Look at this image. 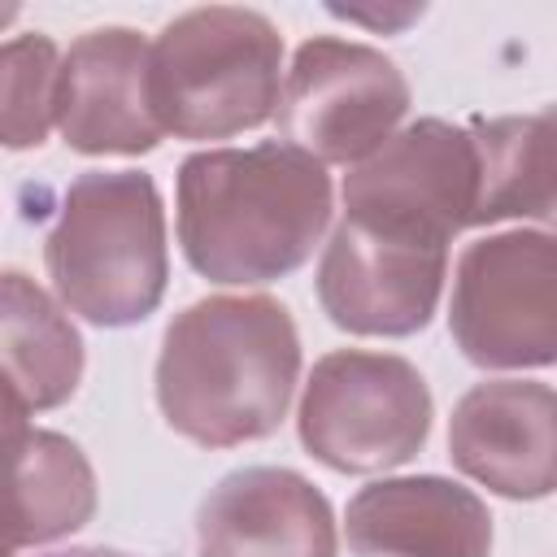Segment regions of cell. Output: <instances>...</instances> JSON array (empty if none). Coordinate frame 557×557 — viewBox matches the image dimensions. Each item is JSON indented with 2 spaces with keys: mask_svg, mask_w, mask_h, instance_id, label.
I'll use <instances>...</instances> for the list:
<instances>
[{
  "mask_svg": "<svg viewBox=\"0 0 557 557\" xmlns=\"http://www.w3.org/2000/svg\"><path fill=\"white\" fill-rule=\"evenodd\" d=\"M13 17H17V9H13V4H0V26H9Z\"/></svg>",
  "mask_w": 557,
  "mask_h": 557,
  "instance_id": "44dd1931",
  "label": "cell"
},
{
  "mask_svg": "<svg viewBox=\"0 0 557 557\" xmlns=\"http://www.w3.org/2000/svg\"><path fill=\"white\" fill-rule=\"evenodd\" d=\"M57 48L48 35H22L0 44V144L35 148L52 126Z\"/></svg>",
  "mask_w": 557,
  "mask_h": 557,
  "instance_id": "e0dca14e",
  "label": "cell"
},
{
  "mask_svg": "<svg viewBox=\"0 0 557 557\" xmlns=\"http://www.w3.org/2000/svg\"><path fill=\"white\" fill-rule=\"evenodd\" d=\"M278 131L287 148L322 161H366L409 109V83L379 48L348 39L300 44L278 87Z\"/></svg>",
  "mask_w": 557,
  "mask_h": 557,
  "instance_id": "ba28073f",
  "label": "cell"
},
{
  "mask_svg": "<svg viewBox=\"0 0 557 557\" xmlns=\"http://www.w3.org/2000/svg\"><path fill=\"white\" fill-rule=\"evenodd\" d=\"M0 557H13V548H4V544H0Z\"/></svg>",
  "mask_w": 557,
  "mask_h": 557,
  "instance_id": "7402d4cb",
  "label": "cell"
},
{
  "mask_svg": "<svg viewBox=\"0 0 557 557\" xmlns=\"http://www.w3.org/2000/svg\"><path fill=\"white\" fill-rule=\"evenodd\" d=\"M83 374V339L61 305L26 274H0V383L26 409H52L74 396Z\"/></svg>",
  "mask_w": 557,
  "mask_h": 557,
  "instance_id": "9a60e30c",
  "label": "cell"
},
{
  "mask_svg": "<svg viewBox=\"0 0 557 557\" xmlns=\"http://www.w3.org/2000/svg\"><path fill=\"white\" fill-rule=\"evenodd\" d=\"M474 209V148L470 135L422 117L383 139L344 178V218L379 235L448 248L470 226Z\"/></svg>",
  "mask_w": 557,
  "mask_h": 557,
  "instance_id": "52a82bcc",
  "label": "cell"
},
{
  "mask_svg": "<svg viewBox=\"0 0 557 557\" xmlns=\"http://www.w3.org/2000/svg\"><path fill=\"white\" fill-rule=\"evenodd\" d=\"M474 209L470 226L505 218H553V117L548 109L527 117L474 122Z\"/></svg>",
  "mask_w": 557,
  "mask_h": 557,
  "instance_id": "2e32d148",
  "label": "cell"
},
{
  "mask_svg": "<svg viewBox=\"0 0 557 557\" xmlns=\"http://www.w3.org/2000/svg\"><path fill=\"white\" fill-rule=\"evenodd\" d=\"M278 30L231 4L174 17L148 44V104L161 135L222 139L261 126L278 104Z\"/></svg>",
  "mask_w": 557,
  "mask_h": 557,
  "instance_id": "277c9868",
  "label": "cell"
},
{
  "mask_svg": "<svg viewBox=\"0 0 557 557\" xmlns=\"http://www.w3.org/2000/svg\"><path fill=\"white\" fill-rule=\"evenodd\" d=\"M448 248L405 244L357 222H339L318 270V296L335 326L357 335H409L431 322Z\"/></svg>",
  "mask_w": 557,
  "mask_h": 557,
  "instance_id": "9c48e42d",
  "label": "cell"
},
{
  "mask_svg": "<svg viewBox=\"0 0 557 557\" xmlns=\"http://www.w3.org/2000/svg\"><path fill=\"white\" fill-rule=\"evenodd\" d=\"M52 122L78 152H148L161 126L148 104V44L126 26L87 30L57 65Z\"/></svg>",
  "mask_w": 557,
  "mask_h": 557,
  "instance_id": "8fae6325",
  "label": "cell"
},
{
  "mask_svg": "<svg viewBox=\"0 0 557 557\" xmlns=\"http://www.w3.org/2000/svg\"><path fill=\"white\" fill-rule=\"evenodd\" d=\"M352 557H487V505L448 479H383L348 505Z\"/></svg>",
  "mask_w": 557,
  "mask_h": 557,
  "instance_id": "4fadbf2b",
  "label": "cell"
},
{
  "mask_svg": "<svg viewBox=\"0 0 557 557\" xmlns=\"http://www.w3.org/2000/svg\"><path fill=\"white\" fill-rule=\"evenodd\" d=\"M300 374V339L270 296H209L183 309L161 344L157 400L165 422L209 448L270 435Z\"/></svg>",
  "mask_w": 557,
  "mask_h": 557,
  "instance_id": "7a4b0ae2",
  "label": "cell"
},
{
  "mask_svg": "<svg viewBox=\"0 0 557 557\" xmlns=\"http://www.w3.org/2000/svg\"><path fill=\"white\" fill-rule=\"evenodd\" d=\"M448 448L474 483L535 500L557 483V400L548 383L492 379L470 387L448 426Z\"/></svg>",
  "mask_w": 557,
  "mask_h": 557,
  "instance_id": "30bf717a",
  "label": "cell"
},
{
  "mask_svg": "<svg viewBox=\"0 0 557 557\" xmlns=\"http://www.w3.org/2000/svg\"><path fill=\"white\" fill-rule=\"evenodd\" d=\"M96 509V474L83 448L26 422L0 440V544L26 548L78 531Z\"/></svg>",
  "mask_w": 557,
  "mask_h": 557,
  "instance_id": "5bb4252c",
  "label": "cell"
},
{
  "mask_svg": "<svg viewBox=\"0 0 557 557\" xmlns=\"http://www.w3.org/2000/svg\"><path fill=\"white\" fill-rule=\"evenodd\" d=\"M339 17H348V22H370V26H400V22H409V17H418L422 9H396V13H361V9H335Z\"/></svg>",
  "mask_w": 557,
  "mask_h": 557,
  "instance_id": "d6986e66",
  "label": "cell"
},
{
  "mask_svg": "<svg viewBox=\"0 0 557 557\" xmlns=\"http://www.w3.org/2000/svg\"><path fill=\"white\" fill-rule=\"evenodd\" d=\"M453 335L474 366H548L557 357V257L544 231L470 244L453 278Z\"/></svg>",
  "mask_w": 557,
  "mask_h": 557,
  "instance_id": "8992f818",
  "label": "cell"
},
{
  "mask_svg": "<svg viewBox=\"0 0 557 557\" xmlns=\"http://www.w3.org/2000/svg\"><path fill=\"white\" fill-rule=\"evenodd\" d=\"M22 422H26V405L13 396L9 383H0V440H4L9 431H17Z\"/></svg>",
  "mask_w": 557,
  "mask_h": 557,
  "instance_id": "ac0fdd59",
  "label": "cell"
},
{
  "mask_svg": "<svg viewBox=\"0 0 557 557\" xmlns=\"http://www.w3.org/2000/svg\"><path fill=\"white\" fill-rule=\"evenodd\" d=\"M200 557H335L326 496L278 466L226 474L196 513Z\"/></svg>",
  "mask_w": 557,
  "mask_h": 557,
  "instance_id": "7c38bea8",
  "label": "cell"
},
{
  "mask_svg": "<svg viewBox=\"0 0 557 557\" xmlns=\"http://www.w3.org/2000/svg\"><path fill=\"white\" fill-rule=\"evenodd\" d=\"M44 557H135V553H117V548H96V544H83V548H61V553H44Z\"/></svg>",
  "mask_w": 557,
  "mask_h": 557,
  "instance_id": "ffe728a7",
  "label": "cell"
},
{
  "mask_svg": "<svg viewBox=\"0 0 557 557\" xmlns=\"http://www.w3.org/2000/svg\"><path fill=\"white\" fill-rule=\"evenodd\" d=\"M57 296L96 326H126L165 292V218L148 174L91 170L61 200L48 235Z\"/></svg>",
  "mask_w": 557,
  "mask_h": 557,
  "instance_id": "3957f363",
  "label": "cell"
},
{
  "mask_svg": "<svg viewBox=\"0 0 557 557\" xmlns=\"http://www.w3.org/2000/svg\"><path fill=\"white\" fill-rule=\"evenodd\" d=\"M426 431L431 392L405 357L344 348L322 357L305 383L300 440L335 470H392L422 448Z\"/></svg>",
  "mask_w": 557,
  "mask_h": 557,
  "instance_id": "5b68a950",
  "label": "cell"
},
{
  "mask_svg": "<svg viewBox=\"0 0 557 557\" xmlns=\"http://www.w3.org/2000/svg\"><path fill=\"white\" fill-rule=\"evenodd\" d=\"M331 222L326 170L287 148H209L178 170V239L213 283L292 274Z\"/></svg>",
  "mask_w": 557,
  "mask_h": 557,
  "instance_id": "6da1fadb",
  "label": "cell"
}]
</instances>
